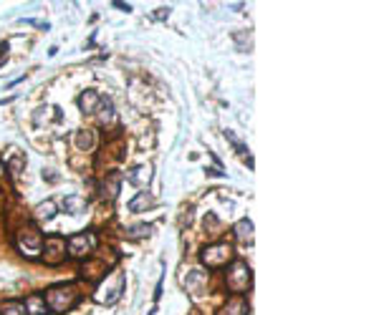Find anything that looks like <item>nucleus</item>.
I'll return each instance as SVG.
<instances>
[{
    "label": "nucleus",
    "instance_id": "1",
    "mask_svg": "<svg viewBox=\"0 0 379 315\" xmlns=\"http://www.w3.org/2000/svg\"><path fill=\"white\" fill-rule=\"evenodd\" d=\"M43 300H46V308H51L53 313H66L79 303V293H76L73 285H56L46 293Z\"/></svg>",
    "mask_w": 379,
    "mask_h": 315
},
{
    "label": "nucleus",
    "instance_id": "2",
    "mask_svg": "<svg viewBox=\"0 0 379 315\" xmlns=\"http://www.w3.org/2000/svg\"><path fill=\"white\" fill-rule=\"evenodd\" d=\"M124 285H127L124 272H111V275H106L104 285H101V288H99V293H96V300H99V303H104V305L117 303V300L122 298V293H124Z\"/></svg>",
    "mask_w": 379,
    "mask_h": 315
},
{
    "label": "nucleus",
    "instance_id": "3",
    "mask_svg": "<svg viewBox=\"0 0 379 315\" xmlns=\"http://www.w3.org/2000/svg\"><path fill=\"white\" fill-rule=\"evenodd\" d=\"M15 242H18V247H20V252L23 255H28V257H35L38 252H41V247H43V237H41V232H38L35 227H23L18 234H15Z\"/></svg>",
    "mask_w": 379,
    "mask_h": 315
},
{
    "label": "nucleus",
    "instance_id": "4",
    "mask_svg": "<svg viewBox=\"0 0 379 315\" xmlns=\"http://www.w3.org/2000/svg\"><path fill=\"white\" fill-rule=\"evenodd\" d=\"M66 247H68V255L71 257H86L94 247H96V237L91 232H79V234H71L66 240Z\"/></svg>",
    "mask_w": 379,
    "mask_h": 315
},
{
    "label": "nucleus",
    "instance_id": "5",
    "mask_svg": "<svg viewBox=\"0 0 379 315\" xmlns=\"http://www.w3.org/2000/svg\"><path fill=\"white\" fill-rule=\"evenodd\" d=\"M230 257H233V247L227 242H215V245L205 247V252H202V262L207 267H222Z\"/></svg>",
    "mask_w": 379,
    "mask_h": 315
},
{
    "label": "nucleus",
    "instance_id": "6",
    "mask_svg": "<svg viewBox=\"0 0 379 315\" xmlns=\"http://www.w3.org/2000/svg\"><path fill=\"white\" fill-rule=\"evenodd\" d=\"M250 285V270L245 262H235L227 272V288L230 290H245Z\"/></svg>",
    "mask_w": 379,
    "mask_h": 315
},
{
    "label": "nucleus",
    "instance_id": "7",
    "mask_svg": "<svg viewBox=\"0 0 379 315\" xmlns=\"http://www.w3.org/2000/svg\"><path fill=\"white\" fill-rule=\"evenodd\" d=\"M63 252H66V240L58 237V234H48L46 237V260L48 262H61Z\"/></svg>",
    "mask_w": 379,
    "mask_h": 315
},
{
    "label": "nucleus",
    "instance_id": "8",
    "mask_svg": "<svg viewBox=\"0 0 379 315\" xmlns=\"http://www.w3.org/2000/svg\"><path fill=\"white\" fill-rule=\"evenodd\" d=\"M217 315H248V303H245V298H230Z\"/></svg>",
    "mask_w": 379,
    "mask_h": 315
},
{
    "label": "nucleus",
    "instance_id": "9",
    "mask_svg": "<svg viewBox=\"0 0 379 315\" xmlns=\"http://www.w3.org/2000/svg\"><path fill=\"white\" fill-rule=\"evenodd\" d=\"M23 308H25L28 315H43L46 313V300H43V295H28Z\"/></svg>",
    "mask_w": 379,
    "mask_h": 315
},
{
    "label": "nucleus",
    "instance_id": "10",
    "mask_svg": "<svg viewBox=\"0 0 379 315\" xmlns=\"http://www.w3.org/2000/svg\"><path fill=\"white\" fill-rule=\"evenodd\" d=\"M101 104V99H99V94L96 91H84L81 96H79V108L84 111V113H91V111H96V106Z\"/></svg>",
    "mask_w": 379,
    "mask_h": 315
},
{
    "label": "nucleus",
    "instance_id": "11",
    "mask_svg": "<svg viewBox=\"0 0 379 315\" xmlns=\"http://www.w3.org/2000/svg\"><path fill=\"white\" fill-rule=\"evenodd\" d=\"M132 184H137V187H147L149 184V179H152V167H137V169H132L129 172V177H127Z\"/></svg>",
    "mask_w": 379,
    "mask_h": 315
},
{
    "label": "nucleus",
    "instance_id": "12",
    "mask_svg": "<svg viewBox=\"0 0 379 315\" xmlns=\"http://www.w3.org/2000/svg\"><path fill=\"white\" fill-rule=\"evenodd\" d=\"M84 207H86V200H84V197H79V194H68L63 200V210L68 214H79Z\"/></svg>",
    "mask_w": 379,
    "mask_h": 315
},
{
    "label": "nucleus",
    "instance_id": "13",
    "mask_svg": "<svg viewBox=\"0 0 379 315\" xmlns=\"http://www.w3.org/2000/svg\"><path fill=\"white\" fill-rule=\"evenodd\" d=\"M152 205H155L152 194H149V192H139L134 200L129 202V212H142V210H147V207H152Z\"/></svg>",
    "mask_w": 379,
    "mask_h": 315
},
{
    "label": "nucleus",
    "instance_id": "14",
    "mask_svg": "<svg viewBox=\"0 0 379 315\" xmlns=\"http://www.w3.org/2000/svg\"><path fill=\"white\" fill-rule=\"evenodd\" d=\"M233 232H235V237L238 240H253V222L250 219H240L235 227H233Z\"/></svg>",
    "mask_w": 379,
    "mask_h": 315
},
{
    "label": "nucleus",
    "instance_id": "15",
    "mask_svg": "<svg viewBox=\"0 0 379 315\" xmlns=\"http://www.w3.org/2000/svg\"><path fill=\"white\" fill-rule=\"evenodd\" d=\"M35 217H38V219H53V217H56V202H53V200L41 202V205L35 207Z\"/></svg>",
    "mask_w": 379,
    "mask_h": 315
},
{
    "label": "nucleus",
    "instance_id": "16",
    "mask_svg": "<svg viewBox=\"0 0 379 315\" xmlns=\"http://www.w3.org/2000/svg\"><path fill=\"white\" fill-rule=\"evenodd\" d=\"M0 315H25V308L20 300H5L0 305Z\"/></svg>",
    "mask_w": 379,
    "mask_h": 315
},
{
    "label": "nucleus",
    "instance_id": "17",
    "mask_svg": "<svg viewBox=\"0 0 379 315\" xmlns=\"http://www.w3.org/2000/svg\"><path fill=\"white\" fill-rule=\"evenodd\" d=\"M205 280H207V275H205L202 270H190V272H187V290H190V293H195V290H197V285H200V283H205Z\"/></svg>",
    "mask_w": 379,
    "mask_h": 315
},
{
    "label": "nucleus",
    "instance_id": "18",
    "mask_svg": "<svg viewBox=\"0 0 379 315\" xmlns=\"http://www.w3.org/2000/svg\"><path fill=\"white\" fill-rule=\"evenodd\" d=\"M73 141H76V146H79L81 151H89V149L94 146V134H91V131H76V134H73Z\"/></svg>",
    "mask_w": 379,
    "mask_h": 315
},
{
    "label": "nucleus",
    "instance_id": "19",
    "mask_svg": "<svg viewBox=\"0 0 379 315\" xmlns=\"http://www.w3.org/2000/svg\"><path fill=\"white\" fill-rule=\"evenodd\" d=\"M13 174H18L23 167H25V156L20 154V151H13V156H10V159H8V164H5Z\"/></svg>",
    "mask_w": 379,
    "mask_h": 315
},
{
    "label": "nucleus",
    "instance_id": "20",
    "mask_svg": "<svg viewBox=\"0 0 379 315\" xmlns=\"http://www.w3.org/2000/svg\"><path fill=\"white\" fill-rule=\"evenodd\" d=\"M233 41L238 43L240 53H248V48H250V33H233Z\"/></svg>",
    "mask_w": 379,
    "mask_h": 315
},
{
    "label": "nucleus",
    "instance_id": "21",
    "mask_svg": "<svg viewBox=\"0 0 379 315\" xmlns=\"http://www.w3.org/2000/svg\"><path fill=\"white\" fill-rule=\"evenodd\" d=\"M101 108H104V111H101V121L109 124V121L114 119V104H111V99H104V101H101Z\"/></svg>",
    "mask_w": 379,
    "mask_h": 315
},
{
    "label": "nucleus",
    "instance_id": "22",
    "mask_svg": "<svg viewBox=\"0 0 379 315\" xmlns=\"http://www.w3.org/2000/svg\"><path fill=\"white\" fill-rule=\"evenodd\" d=\"M149 224H137V227H129V237H144V234H149Z\"/></svg>",
    "mask_w": 379,
    "mask_h": 315
},
{
    "label": "nucleus",
    "instance_id": "23",
    "mask_svg": "<svg viewBox=\"0 0 379 315\" xmlns=\"http://www.w3.org/2000/svg\"><path fill=\"white\" fill-rule=\"evenodd\" d=\"M225 139L230 141V144H233V146H235V149H238L240 154H245V151H248V149H245V146H243V144H240V141H238L235 136H233V131H225Z\"/></svg>",
    "mask_w": 379,
    "mask_h": 315
},
{
    "label": "nucleus",
    "instance_id": "24",
    "mask_svg": "<svg viewBox=\"0 0 379 315\" xmlns=\"http://www.w3.org/2000/svg\"><path fill=\"white\" fill-rule=\"evenodd\" d=\"M5 58H8V43H0V66L5 63Z\"/></svg>",
    "mask_w": 379,
    "mask_h": 315
},
{
    "label": "nucleus",
    "instance_id": "25",
    "mask_svg": "<svg viewBox=\"0 0 379 315\" xmlns=\"http://www.w3.org/2000/svg\"><path fill=\"white\" fill-rule=\"evenodd\" d=\"M25 23H28V25H35V28H43V30H48V23H41V20H33V18H28Z\"/></svg>",
    "mask_w": 379,
    "mask_h": 315
},
{
    "label": "nucleus",
    "instance_id": "26",
    "mask_svg": "<svg viewBox=\"0 0 379 315\" xmlns=\"http://www.w3.org/2000/svg\"><path fill=\"white\" fill-rule=\"evenodd\" d=\"M170 15V8H160L157 13H155V20H162V18H167Z\"/></svg>",
    "mask_w": 379,
    "mask_h": 315
},
{
    "label": "nucleus",
    "instance_id": "27",
    "mask_svg": "<svg viewBox=\"0 0 379 315\" xmlns=\"http://www.w3.org/2000/svg\"><path fill=\"white\" fill-rule=\"evenodd\" d=\"M114 8H119V10H124V13H132V5H129V3H114Z\"/></svg>",
    "mask_w": 379,
    "mask_h": 315
},
{
    "label": "nucleus",
    "instance_id": "28",
    "mask_svg": "<svg viewBox=\"0 0 379 315\" xmlns=\"http://www.w3.org/2000/svg\"><path fill=\"white\" fill-rule=\"evenodd\" d=\"M3 172H5V164H3V162H0V174H3Z\"/></svg>",
    "mask_w": 379,
    "mask_h": 315
}]
</instances>
